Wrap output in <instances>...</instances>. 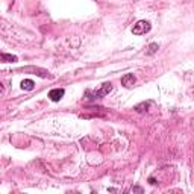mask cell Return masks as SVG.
Returning a JSON list of instances; mask_svg holds the SVG:
<instances>
[{"mask_svg":"<svg viewBox=\"0 0 194 194\" xmlns=\"http://www.w3.org/2000/svg\"><path fill=\"white\" fill-rule=\"evenodd\" d=\"M112 91V85L111 84H103L100 89H96V91H87V96L88 99H91V100H94V99H100V97L106 96Z\"/></svg>","mask_w":194,"mask_h":194,"instance_id":"6da1fadb","label":"cell"},{"mask_svg":"<svg viewBox=\"0 0 194 194\" xmlns=\"http://www.w3.org/2000/svg\"><path fill=\"white\" fill-rule=\"evenodd\" d=\"M149 30H150V23L146 20L136 21V24H134V28H132L134 35H143V33H147Z\"/></svg>","mask_w":194,"mask_h":194,"instance_id":"7a4b0ae2","label":"cell"},{"mask_svg":"<svg viewBox=\"0 0 194 194\" xmlns=\"http://www.w3.org/2000/svg\"><path fill=\"white\" fill-rule=\"evenodd\" d=\"M64 94H65V91H64L62 88H55V89H52V91L48 93V99H50L52 102H59Z\"/></svg>","mask_w":194,"mask_h":194,"instance_id":"3957f363","label":"cell"},{"mask_svg":"<svg viewBox=\"0 0 194 194\" xmlns=\"http://www.w3.org/2000/svg\"><path fill=\"white\" fill-rule=\"evenodd\" d=\"M121 84L127 88L132 87V85L135 84V76H134V74H125V76L121 78Z\"/></svg>","mask_w":194,"mask_h":194,"instance_id":"277c9868","label":"cell"},{"mask_svg":"<svg viewBox=\"0 0 194 194\" xmlns=\"http://www.w3.org/2000/svg\"><path fill=\"white\" fill-rule=\"evenodd\" d=\"M33 87H35V84H33V80H30V79H24V80L21 82V88L26 89V91H32Z\"/></svg>","mask_w":194,"mask_h":194,"instance_id":"5b68a950","label":"cell"},{"mask_svg":"<svg viewBox=\"0 0 194 194\" xmlns=\"http://www.w3.org/2000/svg\"><path fill=\"white\" fill-rule=\"evenodd\" d=\"M0 61H3V62H17V56L8 55V53H2L0 55Z\"/></svg>","mask_w":194,"mask_h":194,"instance_id":"8992f818","label":"cell"},{"mask_svg":"<svg viewBox=\"0 0 194 194\" xmlns=\"http://www.w3.org/2000/svg\"><path fill=\"white\" fill-rule=\"evenodd\" d=\"M156 50H158V44L153 43V44H150V46H149V52H147V53H149V55H153Z\"/></svg>","mask_w":194,"mask_h":194,"instance_id":"52a82bcc","label":"cell"},{"mask_svg":"<svg viewBox=\"0 0 194 194\" xmlns=\"http://www.w3.org/2000/svg\"><path fill=\"white\" fill-rule=\"evenodd\" d=\"M2 91H3V87H2V84H0V93H2Z\"/></svg>","mask_w":194,"mask_h":194,"instance_id":"ba28073f","label":"cell"}]
</instances>
